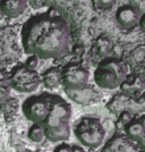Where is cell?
I'll use <instances>...</instances> for the list:
<instances>
[{"instance_id": "6da1fadb", "label": "cell", "mask_w": 145, "mask_h": 152, "mask_svg": "<svg viewBox=\"0 0 145 152\" xmlns=\"http://www.w3.org/2000/svg\"><path fill=\"white\" fill-rule=\"evenodd\" d=\"M21 44L27 54L41 60L65 56L71 45V29L54 8L29 17L21 28Z\"/></svg>"}, {"instance_id": "7a4b0ae2", "label": "cell", "mask_w": 145, "mask_h": 152, "mask_svg": "<svg viewBox=\"0 0 145 152\" xmlns=\"http://www.w3.org/2000/svg\"><path fill=\"white\" fill-rule=\"evenodd\" d=\"M71 106L67 101L57 95L51 104L46 119L42 122L45 136L53 143L66 142L70 138V119H71Z\"/></svg>"}, {"instance_id": "3957f363", "label": "cell", "mask_w": 145, "mask_h": 152, "mask_svg": "<svg viewBox=\"0 0 145 152\" xmlns=\"http://www.w3.org/2000/svg\"><path fill=\"white\" fill-rule=\"evenodd\" d=\"M128 75V66L124 61L116 57H106L98 64L94 72V81L96 86L104 90H115L125 81Z\"/></svg>"}, {"instance_id": "277c9868", "label": "cell", "mask_w": 145, "mask_h": 152, "mask_svg": "<svg viewBox=\"0 0 145 152\" xmlns=\"http://www.w3.org/2000/svg\"><path fill=\"white\" fill-rule=\"evenodd\" d=\"M74 135L85 147L98 148L104 140L106 130L99 119L85 116L75 124Z\"/></svg>"}, {"instance_id": "5b68a950", "label": "cell", "mask_w": 145, "mask_h": 152, "mask_svg": "<svg viewBox=\"0 0 145 152\" xmlns=\"http://www.w3.org/2000/svg\"><path fill=\"white\" fill-rule=\"evenodd\" d=\"M57 94L53 93H41L30 95L22 103V114L32 123H42L46 119Z\"/></svg>"}, {"instance_id": "8992f818", "label": "cell", "mask_w": 145, "mask_h": 152, "mask_svg": "<svg viewBox=\"0 0 145 152\" xmlns=\"http://www.w3.org/2000/svg\"><path fill=\"white\" fill-rule=\"evenodd\" d=\"M41 82V75L36 70L28 69L24 64H17L9 72L11 87L19 93H33Z\"/></svg>"}, {"instance_id": "52a82bcc", "label": "cell", "mask_w": 145, "mask_h": 152, "mask_svg": "<svg viewBox=\"0 0 145 152\" xmlns=\"http://www.w3.org/2000/svg\"><path fill=\"white\" fill-rule=\"evenodd\" d=\"M61 72H62L61 83L65 90H80L88 86L90 72L80 62L70 61L61 69Z\"/></svg>"}, {"instance_id": "ba28073f", "label": "cell", "mask_w": 145, "mask_h": 152, "mask_svg": "<svg viewBox=\"0 0 145 152\" xmlns=\"http://www.w3.org/2000/svg\"><path fill=\"white\" fill-rule=\"evenodd\" d=\"M140 11L137 7L132 4H124L116 10L115 19L117 24L123 29H132L136 25H138L140 21Z\"/></svg>"}, {"instance_id": "9c48e42d", "label": "cell", "mask_w": 145, "mask_h": 152, "mask_svg": "<svg viewBox=\"0 0 145 152\" xmlns=\"http://www.w3.org/2000/svg\"><path fill=\"white\" fill-rule=\"evenodd\" d=\"M65 93L69 95V98L72 102H75L78 104H83V106L94 103V102L99 101V98H100L99 94L88 86L83 87L80 90H65Z\"/></svg>"}, {"instance_id": "30bf717a", "label": "cell", "mask_w": 145, "mask_h": 152, "mask_svg": "<svg viewBox=\"0 0 145 152\" xmlns=\"http://www.w3.org/2000/svg\"><path fill=\"white\" fill-rule=\"evenodd\" d=\"M28 7L27 0H0V13L16 19L25 12Z\"/></svg>"}, {"instance_id": "8fae6325", "label": "cell", "mask_w": 145, "mask_h": 152, "mask_svg": "<svg viewBox=\"0 0 145 152\" xmlns=\"http://www.w3.org/2000/svg\"><path fill=\"white\" fill-rule=\"evenodd\" d=\"M124 130L129 139L135 140V142H143L145 139V115L137 119L133 118L124 127Z\"/></svg>"}, {"instance_id": "7c38bea8", "label": "cell", "mask_w": 145, "mask_h": 152, "mask_svg": "<svg viewBox=\"0 0 145 152\" xmlns=\"http://www.w3.org/2000/svg\"><path fill=\"white\" fill-rule=\"evenodd\" d=\"M41 81L48 89H56V87L59 86L61 81H62V72H61L59 68H56V66L49 68L42 73Z\"/></svg>"}, {"instance_id": "4fadbf2b", "label": "cell", "mask_w": 145, "mask_h": 152, "mask_svg": "<svg viewBox=\"0 0 145 152\" xmlns=\"http://www.w3.org/2000/svg\"><path fill=\"white\" fill-rule=\"evenodd\" d=\"M11 89L12 87L9 83V73H7L5 70H0V103L9 98Z\"/></svg>"}, {"instance_id": "5bb4252c", "label": "cell", "mask_w": 145, "mask_h": 152, "mask_svg": "<svg viewBox=\"0 0 145 152\" xmlns=\"http://www.w3.org/2000/svg\"><path fill=\"white\" fill-rule=\"evenodd\" d=\"M28 138L33 143H41L45 136V131L41 123H33L28 130Z\"/></svg>"}, {"instance_id": "9a60e30c", "label": "cell", "mask_w": 145, "mask_h": 152, "mask_svg": "<svg viewBox=\"0 0 145 152\" xmlns=\"http://www.w3.org/2000/svg\"><path fill=\"white\" fill-rule=\"evenodd\" d=\"M95 46H96V50H98V54L103 56L108 52H111L112 49V42L108 37H99L95 42Z\"/></svg>"}, {"instance_id": "2e32d148", "label": "cell", "mask_w": 145, "mask_h": 152, "mask_svg": "<svg viewBox=\"0 0 145 152\" xmlns=\"http://www.w3.org/2000/svg\"><path fill=\"white\" fill-rule=\"evenodd\" d=\"M1 111L3 114H5V115H14L17 111V107H19V104H17V101L14 98H8L5 99L4 102H1Z\"/></svg>"}, {"instance_id": "e0dca14e", "label": "cell", "mask_w": 145, "mask_h": 152, "mask_svg": "<svg viewBox=\"0 0 145 152\" xmlns=\"http://www.w3.org/2000/svg\"><path fill=\"white\" fill-rule=\"evenodd\" d=\"M40 60H41V58H38L37 56L29 54V57L25 60L24 65L30 70H37V68H38V65H40Z\"/></svg>"}, {"instance_id": "ac0fdd59", "label": "cell", "mask_w": 145, "mask_h": 152, "mask_svg": "<svg viewBox=\"0 0 145 152\" xmlns=\"http://www.w3.org/2000/svg\"><path fill=\"white\" fill-rule=\"evenodd\" d=\"M132 119H133V116H132V114H130L129 111H123V113L120 114V118H119V124H121V126L125 127V126L128 124Z\"/></svg>"}, {"instance_id": "d6986e66", "label": "cell", "mask_w": 145, "mask_h": 152, "mask_svg": "<svg viewBox=\"0 0 145 152\" xmlns=\"http://www.w3.org/2000/svg\"><path fill=\"white\" fill-rule=\"evenodd\" d=\"M53 152H72V145L61 142V144H58Z\"/></svg>"}, {"instance_id": "ffe728a7", "label": "cell", "mask_w": 145, "mask_h": 152, "mask_svg": "<svg viewBox=\"0 0 145 152\" xmlns=\"http://www.w3.org/2000/svg\"><path fill=\"white\" fill-rule=\"evenodd\" d=\"M100 10H111L114 5V0H99Z\"/></svg>"}, {"instance_id": "44dd1931", "label": "cell", "mask_w": 145, "mask_h": 152, "mask_svg": "<svg viewBox=\"0 0 145 152\" xmlns=\"http://www.w3.org/2000/svg\"><path fill=\"white\" fill-rule=\"evenodd\" d=\"M83 52H85V48H83L82 45H74L72 46V53H74L75 56L83 54Z\"/></svg>"}, {"instance_id": "7402d4cb", "label": "cell", "mask_w": 145, "mask_h": 152, "mask_svg": "<svg viewBox=\"0 0 145 152\" xmlns=\"http://www.w3.org/2000/svg\"><path fill=\"white\" fill-rule=\"evenodd\" d=\"M138 25H140V28L143 29V32H145V13H143L140 16V21H138Z\"/></svg>"}, {"instance_id": "603a6c76", "label": "cell", "mask_w": 145, "mask_h": 152, "mask_svg": "<svg viewBox=\"0 0 145 152\" xmlns=\"http://www.w3.org/2000/svg\"><path fill=\"white\" fill-rule=\"evenodd\" d=\"M91 4H92V8L96 11H100V3L99 0H91Z\"/></svg>"}, {"instance_id": "cb8c5ba5", "label": "cell", "mask_w": 145, "mask_h": 152, "mask_svg": "<svg viewBox=\"0 0 145 152\" xmlns=\"http://www.w3.org/2000/svg\"><path fill=\"white\" fill-rule=\"evenodd\" d=\"M72 152H86V150L82 147V145H75V144H72Z\"/></svg>"}]
</instances>
